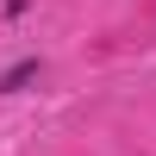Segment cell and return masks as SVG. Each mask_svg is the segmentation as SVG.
Instances as JSON below:
<instances>
[{"label":"cell","mask_w":156,"mask_h":156,"mask_svg":"<svg viewBox=\"0 0 156 156\" xmlns=\"http://www.w3.org/2000/svg\"><path fill=\"white\" fill-rule=\"evenodd\" d=\"M37 75H44V62H37V56H19L6 75H0V94H25V87H31Z\"/></svg>","instance_id":"6da1fadb"},{"label":"cell","mask_w":156,"mask_h":156,"mask_svg":"<svg viewBox=\"0 0 156 156\" xmlns=\"http://www.w3.org/2000/svg\"><path fill=\"white\" fill-rule=\"evenodd\" d=\"M25 6H31V0H6V19H25Z\"/></svg>","instance_id":"7a4b0ae2"}]
</instances>
